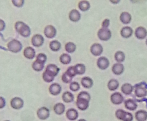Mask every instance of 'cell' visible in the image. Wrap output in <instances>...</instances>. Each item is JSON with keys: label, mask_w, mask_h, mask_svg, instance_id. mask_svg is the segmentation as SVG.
Wrapping results in <instances>:
<instances>
[{"label": "cell", "mask_w": 147, "mask_h": 121, "mask_svg": "<svg viewBox=\"0 0 147 121\" xmlns=\"http://www.w3.org/2000/svg\"><path fill=\"white\" fill-rule=\"evenodd\" d=\"M91 95L86 91H82L77 95L76 105L77 108L82 111H85L89 107L91 100Z\"/></svg>", "instance_id": "cell-1"}, {"label": "cell", "mask_w": 147, "mask_h": 121, "mask_svg": "<svg viewBox=\"0 0 147 121\" xmlns=\"http://www.w3.org/2000/svg\"><path fill=\"white\" fill-rule=\"evenodd\" d=\"M60 71V68L55 64H49L46 67L45 71L43 73L42 78L44 81L48 83L52 82Z\"/></svg>", "instance_id": "cell-2"}, {"label": "cell", "mask_w": 147, "mask_h": 121, "mask_svg": "<svg viewBox=\"0 0 147 121\" xmlns=\"http://www.w3.org/2000/svg\"><path fill=\"white\" fill-rule=\"evenodd\" d=\"M15 28L17 32L24 37H28L30 36V28L23 21H17L15 24Z\"/></svg>", "instance_id": "cell-3"}, {"label": "cell", "mask_w": 147, "mask_h": 121, "mask_svg": "<svg viewBox=\"0 0 147 121\" xmlns=\"http://www.w3.org/2000/svg\"><path fill=\"white\" fill-rule=\"evenodd\" d=\"M77 75L75 70L74 67L70 66L69 67L67 71L63 73L62 76V80L64 83H70L72 81L73 78Z\"/></svg>", "instance_id": "cell-4"}, {"label": "cell", "mask_w": 147, "mask_h": 121, "mask_svg": "<svg viewBox=\"0 0 147 121\" xmlns=\"http://www.w3.org/2000/svg\"><path fill=\"white\" fill-rule=\"evenodd\" d=\"M115 116L121 121H132L133 120V116L131 113L122 109H118L116 111Z\"/></svg>", "instance_id": "cell-5"}, {"label": "cell", "mask_w": 147, "mask_h": 121, "mask_svg": "<svg viewBox=\"0 0 147 121\" xmlns=\"http://www.w3.org/2000/svg\"><path fill=\"white\" fill-rule=\"evenodd\" d=\"M7 49L13 53H17L20 52L23 48V45L20 41L13 39L7 44Z\"/></svg>", "instance_id": "cell-6"}, {"label": "cell", "mask_w": 147, "mask_h": 121, "mask_svg": "<svg viewBox=\"0 0 147 121\" xmlns=\"http://www.w3.org/2000/svg\"><path fill=\"white\" fill-rule=\"evenodd\" d=\"M98 37L100 39L103 41H107L111 39V32L108 28H100L98 32Z\"/></svg>", "instance_id": "cell-7"}, {"label": "cell", "mask_w": 147, "mask_h": 121, "mask_svg": "<svg viewBox=\"0 0 147 121\" xmlns=\"http://www.w3.org/2000/svg\"><path fill=\"white\" fill-rule=\"evenodd\" d=\"M50 110L47 107H42L39 108L37 111V116L41 120H45L48 119L50 116Z\"/></svg>", "instance_id": "cell-8"}, {"label": "cell", "mask_w": 147, "mask_h": 121, "mask_svg": "<svg viewBox=\"0 0 147 121\" xmlns=\"http://www.w3.org/2000/svg\"><path fill=\"white\" fill-rule=\"evenodd\" d=\"M24 101L20 97H16L13 98L10 101V105L12 108L15 110H20L24 106Z\"/></svg>", "instance_id": "cell-9"}, {"label": "cell", "mask_w": 147, "mask_h": 121, "mask_svg": "<svg viewBox=\"0 0 147 121\" xmlns=\"http://www.w3.org/2000/svg\"><path fill=\"white\" fill-rule=\"evenodd\" d=\"M135 94L138 98L146 97L147 95V89L146 87L141 84L136 85L135 87Z\"/></svg>", "instance_id": "cell-10"}, {"label": "cell", "mask_w": 147, "mask_h": 121, "mask_svg": "<svg viewBox=\"0 0 147 121\" xmlns=\"http://www.w3.org/2000/svg\"><path fill=\"white\" fill-rule=\"evenodd\" d=\"M110 100L111 102L113 104L119 105L123 103L124 98L120 93L116 92L111 95Z\"/></svg>", "instance_id": "cell-11"}, {"label": "cell", "mask_w": 147, "mask_h": 121, "mask_svg": "<svg viewBox=\"0 0 147 121\" xmlns=\"http://www.w3.org/2000/svg\"><path fill=\"white\" fill-rule=\"evenodd\" d=\"M44 34L48 38H53L56 35V29L52 25H48L45 28Z\"/></svg>", "instance_id": "cell-12"}, {"label": "cell", "mask_w": 147, "mask_h": 121, "mask_svg": "<svg viewBox=\"0 0 147 121\" xmlns=\"http://www.w3.org/2000/svg\"><path fill=\"white\" fill-rule=\"evenodd\" d=\"M44 37L41 34L34 35L32 38L31 43L32 45L35 47H39L42 46L44 43Z\"/></svg>", "instance_id": "cell-13"}, {"label": "cell", "mask_w": 147, "mask_h": 121, "mask_svg": "<svg viewBox=\"0 0 147 121\" xmlns=\"http://www.w3.org/2000/svg\"><path fill=\"white\" fill-rule=\"evenodd\" d=\"M97 64L99 68L102 70H105L109 67L110 62L105 57H100L97 60Z\"/></svg>", "instance_id": "cell-14"}, {"label": "cell", "mask_w": 147, "mask_h": 121, "mask_svg": "<svg viewBox=\"0 0 147 121\" xmlns=\"http://www.w3.org/2000/svg\"><path fill=\"white\" fill-rule=\"evenodd\" d=\"M90 51L95 56H100L103 52V46L98 43H94L90 47Z\"/></svg>", "instance_id": "cell-15"}, {"label": "cell", "mask_w": 147, "mask_h": 121, "mask_svg": "<svg viewBox=\"0 0 147 121\" xmlns=\"http://www.w3.org/2000/svg\"><path fill=\"white\" fill-rule=\"evenodd\" d=\"M135 36L138 39H142L147 36V31L145 27L140 26L137 27L135 30Z\"/></svg>", "instance_id": "cell-16"}, {"label": "cell", "mask_w": 147, "mask_h": 121, "mask_svg": "<svg viewBox=\"0 0 147 121\" xmlns=\"http://www.w3.org/2000/svg\"><path fill=\"white\" fill-rule=\"evenodd\" d=\"M62 88L61 85L57 83H54L51 85L49 88V91L51 95L57 96L61 93Z\"/></svg>", "instance_id": "cell-17"}, {"label": "cell", "mask_w": 147, "mask_h": 121, "mask_svg": "<svg viewBox=\"0 0 147 121\" xmlns=\"http://www.w3.org/2000/svg\"><path fill=\"white\" fill-rule=\"evenodd\" d=\"M66 116L70 121H75L79 117V113L76 109L70 108L66 112Z\"/></svg>", "instance_id": "cell-18"}, {"label": "cell", "mask_w": 147, "mask_h": 121, "mask_svg": "<svg viewBox=\"0 0 147 121\" xmlns=\"http://www.w3.org/2000/svg\"><path fill=\"white\" fill-rule=\"evenodd\" d=\"M81 14L79 11L76 9H73L69 12V18L73 22H77L81 19Z\"/></svg>", "instance_id": "cell-19"}, {"label": "cell", "mask_w": 147, "mask_h": 121, "mask_svg": "<svg viewBox=\"0 0 147 121\" xmlns=\"http://www.w3.org/2000/svg\"><path fill=\"white\" fill-rule=\"evenodd\" d=\"M124 67L122 64L117 63L113 64L112 68L113 73L116 75H120L123 73Z\"/></svg>", "instance_id": "cell-20"}, {"label": "cell", "mask_w": 147, "mask_h": 121, "mask_svg": "<svg viewBox=\"0 0 147 121\" xmlns=\"http://www.w3.org/2000/svg\"><path fill=\"white\" fill-rule=\"evenodd\" d=\"M125 108L130 111H134L136 110L138 105L136 101L131 99L126 100L124 102Z\"/></svg>", "instance_id": "cell-21"}, {"label": "cell", "mask_w": 147, "mask_h": 121, "mask_svg": "<svg viewBox=\"0 0 147 121\" xmlns=\"http://www.w3.org/2000/svg\"><path fill=\"white\" fill-rule=\"evenodd\" d=\"M24 55L27 59H32L36 56V51L34 48L31 46H28L24 50Z\"/></svg>", "instance_id": "cell-22"}, {"label": "cell", "mask_w": 147, "mask_h": 121, "mask_svg": "<svg viewBox=\"0 0 147 121\" xmlns=\"http://www.w3.org/2000/svg\"><path fill=\"white\" fill-rule=\"evenodd\" d=\"M133 30L131 27L129 26L123 27L120 31L121 36L125 38H129L133 34Z\"/></svg>", "instance_id": "cell-23"}, {"label": "cell", "mask_w": 147, "mask_h": 121, "mask_svg": "<svg viewBox=\"0 0 147 121\" xmlns=\"http://www.w3.org/2000/svg\"><path fill=\"white\" fill-rule=\"evenodd\" d=\"M135 118L137 121H146L147 120V112L144 110H139L135 113Z\"/></svg>", "instance_id": "cell-24"}, {"label": "cell", "mask_w": 147, "mask_h": 121, "mask_svg": "<svg viewBox=\"0 0 147 121\" xmlns=\"http://www.w3.org/2000/svg\"><path fill=\"white\" fill-rule=\"evenodd\" d=\"M81 84L86 88H90L93 86L94 82L92 79L88 76H85L81 80Z\"/></svg>", "instance_id": "cell-25"}, {"label": "cell", "mask_w": 147, "mask_h": 121, "mask_svg": "<svg viewBox=\"0 0 147 121\" xmlns=\"http://www.w3.org/2000/svg\"><path fill=\"white\" fill-rule=\"evenodd\" d=\"M121 91L125 95L131 94L134 90V87L129 83H125L122 85L121 88Z\"/></svg>", "instance_id": "cell-26"}, {"label": "cell", "mask_w": 147, "mask_h": 121, "mask_svg": "<svg viewBox=\"0 0 147 121\" xmlns=\"http://www.w3.org/2000/svg\"><path fill=\"white\" fill-rule=\"evenodd\" d=\"M119 19L123 24H128L131 21V16L128 12H123L120 14Z\"/></svg>", "instance_id": "cell-27"}, {"label": "cell", "mask_w": 147, "mask_h": 121, "mask_svg": "<svg viewBox=\"0 0 147 121\" xmlns=\"http://www.w3.org/2000/svg\"><path fill=\"white\" fill-rule=\"evenodd\" d=\"M65 105L63 103H59L55 104L54 106V111L55 114L58 115H61L65 111Z\"/></svg>", "instance_id": "cell-28"}, {"label": "cell", "mask_w": 147, "mask_h": 121, "mask_svg": "<svg viewBox=\"0 0 147 121\" xmlns=\"http://www.w3.org/2000/svg\"><path fill=\"white\" fill-rule=\"evenodd\" d=\"M63 100L66 103H69L74 101V96L70 92L67 91L63 93L62 96Z\"/></svg>", "instance_id": "cell-29"}, {"label": "cell", "mask_w": 147, "mask_h": 121, "mask_svg": "<svg viewBox=\"0 0 147 121\" xmlns=\"http://www.w3.org/2000/svg\"><path fill=\"white\" fill-rule=\"evenodd\" d=\"M119 86V82L117 80L111 79L108 82L107 86L110 91H114L118 88Z\"/></svg>", "instance_id": "cell-30"}, {"label": "cell", "mask_w": 147, "mask_h": 121, "mask_svg": "<svg viewBox=\"0 0 147 121\" xmlns=\"http://www.w3.org/2000/svg\"><path fill=\"white\" fill-rule=\"evenodd\" d=\"M90 3L88 1H82L79 2L78 7L80 10L83 12H86L90 9Z\"/></svg>", "instance_id": "cell-31"}, {"label": "cell", "mask_w": 147, "mask_h": 121, "mask_svg": "<svg viewBox=\"0 0 147 121\" xmlns=\"http://www.w3.org/2000/svg\"><path fill=\"white\" fill-rule=\"evenodd\" d=\"M61 45L58 40H55L51 41L49 44V47L51 49L54 51H57L60 50Z\"/></svg>", "instance_id": "cell-32"}, {"label": "cell", "mask_w": 147, "mask_h": 121, "mask_svg": "<svg viewBox=\"0 0 147 121\" xmlns=\"http://www.w3.org/2000/svg\"><path fill=\"white\" fill-rule=\"evenodd\" d=\"M74 67L77 75H82L86 72V66L84 64H77L74 66Z\"/></svg>", "instance_id": "cell-33"}, {"label": "cell", "mask_w": 147, "mask_h": 121, "mask_svg": "<svg viewBox=\"0 0 147 121\" xmlns=\"http://www.w3.org/2000/svg\"><path fill=\"white\" fill-rule=\"evenodd\" d=\"M65 49L67 52L69 53H72L75 51L76 46L75 44L73 42H68L65 45Z\"/></svg>", "instance_id": "cell-34"}, {"label": "cell", "mask_w": 147, "mask_h": 121, "mask_svg": "<svg viewBox=\"0 0 147 121\" xmlns=\"http://www.w3.org/2000/svg\"><path fill=\"white\" fill-rule=\"evenodd\" d=\"M60 61L63 64H68L70 63L71 61V57L68 54L63 53L61 55L60 57Z\"/></svg>", "instance_id": "cell-35"}, {"label": "cell", "mask_w": 147, "mask_h": 121, "mask_svg": "<svg viewBox=\"0 0 147 121\" xmlns=\"http://www.w3.org/2000/svg\"><path fill=\"white\" fill-rule=\"evenodd\" d=\"M115 60L118 62H122L125 59V55L123 51H118L114 55Z\"/></svg>", "instance_id": "cell-36"}, {"label": "cell", "mask_w": 147, "mask_h": 121, "mask_svg": "<svg viewBox=\"0 0 147 121\" xmlns=\"http://www.w3.org/2000/svg\"><path fill=\"white\" fill-rule=\"evenodd\" d=\"M44 64L36 60L32 64V68L35 71L39 72L42 71L43 69L44 68Z\"/></svg>", "instance_id": "cell-37"}, {"label": "cell", "mask_w": 147, "mask_h": 121, "mask_svg": "<svg viewBox=\"0 0 147 121\" xmlns=\"http://www.w3.org/2000/svg\"><path fill=\"white\" fill-rule=\"evenodd\" d=\"M80 88V84L77 82H73L69 85V89L73 92H77Z\"/></svg>", "instance_id": "cell-38"}, {"label": "cell", "mask_w": 147, "mask_h": 121, "mask_svg": "<svg viewBox=\"0 0 147 121\" xmlns=\"http://www.w3.org/2000/svg\"><path fill=\"white\" fill-rule=\"evenodd\" d=\"M47 57L44 53H41L38 54L36 57V60L43 64H45L47 61Z\"/></svg>", "instance_id": "cell-39"}, {"label": "cell", "mask_w": 147, "mask_h": 121, "mask_svg": "<svg viewBox=\"0 0 147 121\" xmlns=\"http://www.w3.org/2000/svg\"><path fill=\"white\" fill-rule=\"evenodd\" d=\"M13 4L17 7L20 8L23 7L24 3V0H13L12 1Z\"/></svg>", "instance_id": "cell-40"}, {"label": "cell", "mask_w": 147, "mask_h": 121, "mask_svg": "<svg viewBox=\"0 0 147 121\" xmlns=\"http://www.w3.org/2000/svg\"><path fill=\"white\" fill-rule=\"evenodd\" d=\"M5 106L6 100L5 98L2 97H0V109H3Z\"/></svg>", "instance_id": "cell-41"}, {"label": "cell", "mask_w": 147, "mask_h": 121, "mask_svg": "<svg viewBox=\"0 0 147 121\" xmlns=\"http://www.w3.org/2000/svg\"><path fill=\"white\" fill-rule=\"evenodd\" d=\"M109 25H110V20L109 19H105L102 22V26L103 28H108Z\"/></svg>", "instance_id": "cell-42"}, {"label": "cell", "mask_w": 147, "mask_h": 121, "mask_svg": "<svg viewBox=\"0 0 147 121\" xmlns=\"http://www.w3.org/2000/svg\"><path fill=\"white\" fill-rule=\"evenodd\" d=\"M5 26L6 25L5 21L1 19L0 20V31H2L5 30Z\"/></svg>", "instance_id": "cell-43"}, {"label": "cell", "mask_w": 147, "mask_h": 121, "mask_svg": "<svg viewBox=\"0 0 147 121\" xmlns=\"http://www.w3.org/2000/svg\"><path fill=\"white\" fill-rule=\"evenodd\" d=\"M111 1V2L112 3H114V4H117L119 2V1Z\"/></svg>", "instance_id": "cell-44"}, {"label": "cell", "mask_w": 147, "mask_h": 121, "mask_svg": "<svg viewBox=\"0 0 147 121\" xmlns=\"http://www.w3.org/2000/svg\"><path fill=\"white\" fill-rule=\"evenodd\" d=\"M78 121H87L86 119H83V118H81V119H80V120H78Z\"/></svg>", "instance_id": "cell-45"}, {"label": "cell", "mask_w": 147, "mask_h": 121, "mask_svg": "<svg viewBox=\"0 0 147 121\" xmlns=\"http://www.w3.org/2000/svg\"><path fill=\"white\" fill-rule=\"evenodd\" d=\"M146 44L147 45V39H146Z\"/></svg>", "instance_id": "cell-46"}, {"label": "cell", "mask_w": 147, "mask_h": 121, "mask_svg": "<svg viewBox=\"0 0 147 121\" xmlns=\"http://www.w3.org/2000/svg\"><path fill=\"white\" fill-rule=\"evenodd\" d=\"M5 121H10V120H5Z\"/></svg>", "instance_id": "cell-47"}]
</instances>
